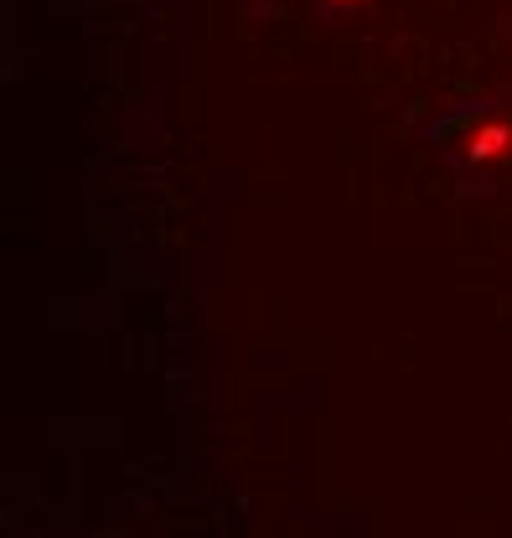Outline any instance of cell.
I'll return each mask as SVG.
<instances>
[{"label": "cell", "mask_w": 512, "mask_h": 538, "mask_svg": "<svg viewBox=\"0 0 512 538\" xmlns=\"http://www.w3.org/2000/svg\"><path fill=\"white\" fill-rule=\"evenodd\" d=\"M507 140H512V130H507V125H487V130H476L471 156H476V161H492V156H502V151H507Z\"/></svg>", "instance_id": "6da1fadb"}]
</instances>
